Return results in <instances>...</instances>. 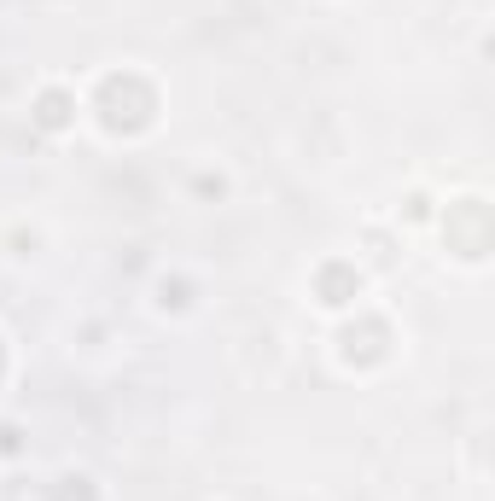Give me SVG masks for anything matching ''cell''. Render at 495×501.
I'll list each match as a JSON object with an SVG mask.
<instances>
[{
	"instance_id": "6da1fadb",
	"label": "cell",
	"mask_w": 495,
	"mask_h": 501,
	"mask_svg": "<svg viewBox=\"0 0 495 501\" xmlns=\"http://www.w3.org/2000/svg\"><path fill=\"white\" fill-rule=\"evenodd\" d=\"M41 123H47V129L65 123V100H58V94H47V100H41Z\"/></svg>"
}]
</instances>
